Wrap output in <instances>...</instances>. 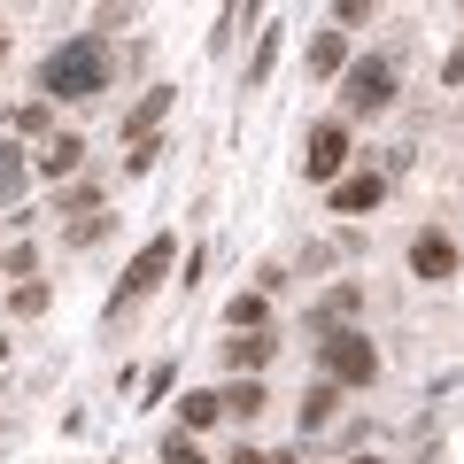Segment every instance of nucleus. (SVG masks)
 Instances as JSON below:
<instances>
[{"mask_svg":"<svg viewBox=\"0 0 464 464\" xmlns=\"http://www.w3.org/2000/svg\"><path fill=\"white\" fill-rule=\"evenodd\" d=\"M109 78H116V47L101 32H78V39H63V47L47 54L39 93L47 101H93V93H109Z\"/></svg>","mask_w":464,"mask_h":464,"instance_id":"1","label":"nucleus"},{"mask_svg":"<svg viewBox=\"0 0 464 464\" xmlns=\"http://www.w3.org/2000/svg\"><path fill=\"white\" fill-rule=\"evenodd\" d=\"M317 372H325L333 387H372L380 380V348H372V333H333V341H317Z\"/></svg>","mask_w":464,"mask_h":464,"instance_id":"2","label":"nucleus"},{"mask_svg":"<svg viewBox=\"0 0 464 464\" xmlns=\"http://www.w3.org/2000/svg\"><path fill=\"white\" fill-rule=\"evenodd\" d=\"M170 264H179V240H170V232H155L148 248H140L132 264H124V279H116V295H109V317L124 310V302H140V295H155V286L170 279Z\"/></svg>","mask_w":464,"mask_h":464,"instance_id":"3","label":"nucleus"},{"mask_svg":"<svg viewBox=\"0 0 464 464\" xmlns=\"http://www.w3.org/2000/svg\"><path fill=\"white\" fill-rule=\"evenodd\" d=\"M387 101H395V63L372 54V63H348V70H341V109H348V116H380Z\"/></svg>","mask_w":464,"mask_h":464,"instance_id":"4","label":"nucleus"},{"mask_svg":"<svg viewBox=\"0 0 464 464\" xmlns=\"http://www.w3.org/2000/svg\"><path fill=\"white\" fill-rule=\"evenodd\" d=\"M341 163H348V124L333 116V124H310V140H302V170H310V186H341Z\"/></svg>","mask_w":464,"mask_h":464,"instance_id":"5","label":"nucleus"},{"mask_svg":"<svg viewBox=\"0 0 464 464\" xmlns=\"http://www.w3.org/2000/svg\"><path fill=\"white\" fill-rule=\"evenodd\" d=\"M356 310H364V286L341 279V286H333V295L310 310V341H333V333H348V317H356Z\"/></svg>","mask_w":464,"mask_h":464,"instance_id":"6","label":"nucleus"},{"mask_svg":"<svg viewBox=\"0 0 464 464\" xmlns=\"http://www.w3.org/2000/svg\"><path fill=\"white\" fill-rule=\"evenodd\" d=\"M411 271L418 279H457V240H449V232H418L411 240Z\"/></svg>","mask_w":464,"mask_h":464,"instance_id":"7","label":"nucleus"},{"mask_svg":"<svg viewBox=\"0 0 464 464\" xmlns=\"http://www.w3.org/2000/svg\"><path fill=\"white\" fill-rule=\"evenodd\" d=\"M380 194H387L380 170H356V179L333 186V209H341V217H364V209H380Z\"/></svg>","mask_w":464,"mask_h":464,"instance_id":"8","label":"nucleus"},{"mask_svg":"<svg viewBox=\"0 0 464 464\" xmlns=\"http://www.w3.org/2000/svg\"><path fill=\"white\" fill-rule=\"evenodd\" d=\"M163 116H170V85H148V93L132 101V116H124V140H155Z\"/></svg>","mask_w":464,"mask_h":464,"instance_id":"9","label":"nucleus"},{"mask_svg":"<svg viewBox=\"0 0 464 464\" xmlns=\"http://www.w3.org/2000/svg\"><path fill=\"white\" fill-rule=\"evenodd\" d=\"M271 348H279L271 333H240V341H225V364L240 372V380H256V372L271 364Z\"/></svg>","mask_w":464,"mask_h":464,"instance_id":"10","label":"nucleus"},{"mask_svg":"<svg viewBox=\"0 0 464 464\" xmlns=\"http://www.w3.org/2000/svg\"><path fill=\"white\" fill-rule=\"evenodd\" d=\"M78 163H85V140H78V132H54L47 155H39V170H47V179H78Z\"/></svg>","mask_w":464,"mask_h":464,"instance_id":"11","label":"nucleus"},{"mask_svg":"<svg viewBox=\"0 0 464 464\" xmlns=\"http://www.w3.org/2000/svg\"><path fill=\"white\" fill-rule=\"evenodd\" d=\"M333 402H341V387H333V380H317V387H302V433H325L333 426Z\"/></svg>","mask_w":464,"mask_h":464,"instance_id":"12","label":"nucleus"},{"mask_svg":"<svg viewBox=\"0 0 464 464\" xmlns=\"http://www.w3.org/2000/svg\"><path fill=\"white\" fill-rule=\"evenodd\" d=\"M217 418H225V402H217L209 387H186L179 395V433H201V426H217Z\"/></svg>","mask_w":464,"mask_h":464,"instance_id":"13","label":"nucleus"},{"mask_svg":"<svg viewBox=\"0 0 464 464\" xmlns=\"http://www.w3.org/2000/svg\"><path fill=\"white\" fill-rule=\"evenodd\" d=\"M264 317H271L264 295H232V302H225V325H232V333H264Z\"/></svg>","mask_w":464,"mask_h":464,"instance_id":"14","label":"nucleus"},{"mask_svg":"<svg viewBox=\"0 0 464 464\" xmlns=\"http://www.w3.org/2000/svg\"><path fill=\"white\" fill-rule=\"evenodd\" d=\"M310 70H317V78H341V70H348L341 32H317V39H310Z\"/></svg>","mask_w":464,"mask_h":464,"instance_id":"15","label":"nucleus"},{"mask_svg":"<svg viewBox=\"0 0 464 464\" xmlns=\"http://www.w3.org/2000/svg\"><path fill=\"white\" fill-rule=\"evenodd\" d=\"M217 402H225L232 418H256V411H264L271 395H264V380H232V387H225V395H217Z\"/></svg>","mask_w":464,"mask_h":464,"instance_id":"16","label":"nucleus"},{"mask_svg":"<svg viewBox=\"0 0 464 464\" xmlns=\"http://www.w3.org/2000/svg\"><path fill=\"white\" fill-rule=\"evenodd\" d=\"M271 63H279V32L256 39V54H248V85H264V78H271Z\"/></svg>","mask_w":464,"mask_h":464,"instance_id":"17","label":"nucleus"},{"mask_svg":"<svg viewBox=\"0 0 464 464\" xmlns=\"http://www.w3.org/2000/svg\"><path fill=\"white\" fill-rule=\"evenodd\" d=\"M163 464H209L194 433H163Z\"/></svg>","mask_w":464,"mask_h":464,"instance_id":"18","label":"nucleus"},{"mask_svg":"<svg viewBox=\"0 0 464 464\" xmlns=\"http://www.w3.org/2000/svg\"><path fill=\"white\" fill-rule=\"evenodd\" d=\"M16 194H24V155L0 148V201H16Z\"/></svg>","mask_w":464,"mask_h":464,"instance_id":"19","label":"nucleus"},{"mask_svg":"<svg viewBox=\"0 0 464 464\" xmlns=\"http://www.w3.org/2000/svg\"><path fill=\"white\" fill-rule=\"evenodd\" d=\"M225 464H295V449H248V441H240Z\"/></svg>","mask_w":464,"mask_h":464,"instance_id":"20","label":"nucleus"},{"mask_svg":"<svg viewBox=\"0 0 464 464\" xmlns=\"http://www.w3.org/2000/svg\"><path fill=\"white\" fill-rule=\"evenodd\" d=\"M8 302H16V317H39V310H47V286H39V279H24Z\"/></svg>","mask_w":464,"mask_h":464,"instance_id":"21","label":"nucleus"},{"mask_svg":"<svg viewBox=\"0 0 464 464\" xmlns=\"http://www.w3.org/2000/svg\"><path fill=\"white\" fill-rule=\"evenodd\" d=\"M101 232H109V217H101V209H93V217H78V225H70V240H78V248H93Z\"/></svg>","mask_w":464,"mask_h":464,"instance_id":"22","label":"nucleus"},{"mask_svg":"<svg viewBox=\"0 0 464 464\" xmlns=\"http://www.w3.org/2000/svg\"><path fill=\"white\" fill-rule=\"evenodd\" d=\"M155 155H163V140H132V155H124V170H155Z\"/></svg>","mask_w":464,"mask_h":464,"instance_id":"23","label":"nucleus"},{"mask_svg":"<svg viewBox=\"0 0 464 464\" xmlns=\"http://www.w3.org/2000/svg\"><path fill=\"white\" fill-rule=\"evenodd\" d=\"M441 78H449V85H464V47L449 54V70H441Z\"/></svg>","mask_w":464,"mask_h":464,"instance_id":"24","label":"nucleus"},{"mask_svg":"<svg viewBox=\"0 0 464 464\" xmlns=\"http://www.w3.org/2000/svg\"><path fill=\"white\" fill-rule=\"evenodd\" d=\"M348 464H380V457H348Z\"/></svg>","mask_w":464,"mask_h":464,"instance_id":"25","label":"nucleus"},{"mask_svg":"<svg viewBox=\"0 0 464 464\" xmlns=\"http://www.w3.org/2000/svg\"><path fill=\"white\" fill-rule=\"evenodd\" d=\"M0 54H8V32H0Z\"/></svg>","mask_w":464,"mask_h":464,"instance_id":"26","label":"nucleus"},{"mask_svg":"<svg viewBox=\"0 0 464 464\" xmlns=\"http://www.w3.org/2000/svg\"><path fill=\"white\" fill-rule=\"evenodd\" d=\"M0 356H8V341H0Z\"/></svg>","mask_w":464,"mask_h":464,"instance_id":"27","label":"nucleus"}]
</instances>
